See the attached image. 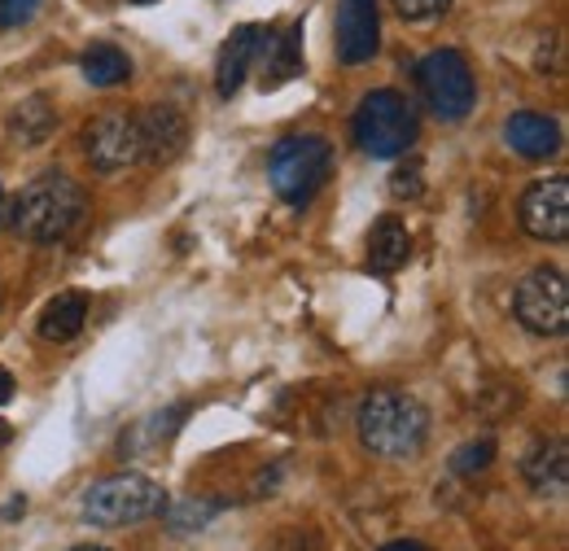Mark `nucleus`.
Segmentation results:
<instances>
[{
    "label": "nucleus",
    "instance_id": "obj_1",
    "mask_svg": "<svg viewBox=\"0 0 569 551\" xmlns=\"http://www.w3.org/2000/svg\"><path fill=\"white\" fill-rule=\"evenodd\" d=\"M359 442L381 460H417L429 442V412L403 390H372L356 415Z\"/></svg>",
    "mask_w": 569,
    "mask_h": 551
},
{
    "label": "nucleus",
    "instance_id": "obj_2",
    "mask_svg": "<svg viewBox=\"0 0 569 551\" xmlns=\"http://www.w3.org/2000/svg\"><path fill=\"white\" fill-rule=\"evenodd\" d=\"M83 189L74 184L67 171H44L36 176L18 202H13V232L22 241H36V246H53L62 237H71L74 223L83 219Z\"/></svg>",
    "mask_w": 569,
    "mask_h": 551
},
{
    "label": "nucleus",
    "instance_id": "obj_3",
    "mask_svg": "<svg viewBox=\"0 0 569 551\" xmlns=\"http://www.w3.org/2000/svg\"><path fill=\"white\" fill-rule=\"evenodd\" d=\"M167 512V490L144 478V473H114V478H101L97 485L83 490V521L92 525H137L149 517H162Z\"/></svg>",
    "mask_w": 569,
    "mask_h": 551
},
{
    "label": "nucleus",
    "instance_id": "obj_4",
    "mask_svg": "<svg viewBox=\"0 0 569 551\" xmlns=\"http://www.w3.org/2000/svg\"><path fill=\"white\" fill-rule=\"evenodd\" d=\"M356 140L372 158H399L417 140V110L408 97L395 88H377L359 101L356 110Z\"/></svg>",
    "mask_w": 569,
    "mask_h": 551
},
{
    "label": "nucleus",
    "instance_id": "obj_5",
    "mask_svg": "<svg viewBox=\"0 0 569 551\" xmlns=\"http://www.w3.org/2000/svg\"><path fill=\"white\" fill-rule=\"evenodd\" d=\"M329 167H333V149L325 137H284L268 158V180L281 202L302 207L329 180Z\"/></svg>",
    "mask_w": 569,
    "mask_h": 551
},
{
    "label": "nucleus",
    "instance_id": "obj_6",
    "mask_svg": "<svg viewBox=\"0 0 569 551\" xmlns=\"http://www.w3.org/2000/svg\"><path fill=\"white\" fill-rule=\"evenodd\" d=\"M417 83H421V97H426V106L433 110V119H442V123L469 119V110L478 101L473 70H469V62L456 49H433V53H426L421 67H417Z\"/></svg>",
    "mask_w": 569,
    "mask_h": 551
},
{
    "label": "nucleus",
    "instance_id": "obj_7",
    "mask_svg": "<svg viewBox=\"0 0 569 551\" xmlns=\"http://www.w3.org/2000/svg\"><path fill=\"white\" fill-rule=\"evenodd\" d=\"M517 320L535 338H561L569 329V284L557 268H535L517 284Z\"/></svg>",
    "mask_w": 569,
    "mask_h": 551
},
{
    "label": "nucleus",
    "instance_id": "obj_8",
    "mask_svg": "<svg viewBox=\"0 0 569 551\" xmlns=\"http://www.w3.org/2000/svg\"><path fill=\"white\" fill-rule=\"evenodd\" d=\"M83 153L101 176L128 171L132 162H141V119L128 110H106L88 123L83 132Z\"/></svg>",
    "mask_w": 569,
    "mask_h": 551
},
{
    "label": "nucleus",
    "instance_id": "obj_9",
    "mask_svg": "<svg viewBox=\"0 0 569 551\" xmlns=\"http://www.w3.org/2000/svg\"><path fill=\"white\" fill-rule=\"evenodd\" d=\"M521 228L535 237V241H566L569 237V184L566 176H552V180H539L521 193V207H517Z\"/></svg>",
    "mask_w": 569,
    "mask_h": 551
},
{
    "label": "nucleus",
    "instance_id": "obj_10",
    "mask_svg": "<svg viewBox=\"0 0 569 551\" xmlns=\"http://www.w3.org/2000/svg\"><path fill=\"white\" fill-rule=\"evenodd\" d=\"M381 44V4L377 0H338V62L359 67Z\"/></svg>",
    "mask_w": 569,
    "mask_h": 551
},
{
    "label": "nucleus",
    "instance_id": "obj_11",
    "mask_svg": "<svg viewBox=\"0 0 569 551\" xmlns=\"http://www.w3.org/2000/svg\"><path fill=\"white\" fill-rule=\"evenodd\" d=\"M141 119V158L149 167H167L189 144V119L176 106H149Z\"/></svg>",
    "mask_w": 569,
    "mask_h": 551
},
{
    "label": "nucleus",
    "instance_id": "obj_12",
    "mask_svg": "<svg viewBox=\"0 0 569 551\" xmlns=\"http://www.w3.org/2000/svg\"><path fill=\"white\" fill-rule=\"evenodd\" d=\"M263 36H268V27L250 22V27H237V31L223 40L219 62H214V88H219V97H232V92L246 83V74H250L254 62H259V44H263Z\"/></svg>",
    "mask_w": 569,
    "mask_h": 551
},
{
    "label": "nucleus",
    "instance_id": "obj_13",
    "mask_svg": "<svg viewBox=\"0 0 569 551\" xmlns=\"http://www.w3.org/2000/svg\"><path fill=\"white\" fill-rule=\"evenodd\" d=\"M259 83L263 88H281L293 74H302V22H293L284 36L268 27L263 44H259Z\"/></svg>",
    "mask_w": 569,
    "mask_h": 551
},
{
    "label": "nucleus",
    "instance_id": "obj_14",
    "mask_svg": "<svg viewBox=\"0 0 569 551\" xmlns=\"http://www.w3.org/2000/svg\"><path fill=\"white\" fill-rule=\"evenodd\" d=\"M503 137L512 144V153H521V158H530V162L552 158V153L561 149V128H557V119H548V114H539V110L512 114L508 128H503Z\"/></svg>",
    "mask_w": 569,
    "mask_h": 551
},
{
    "label": "nucleus",
    "instance_id": "obj_15",
    "mask_svg": "<svg viewBox=\"0 0 569 551\" xmlns=\"http://www.w3.org/2000/svg\"><path fill=\"white\" fill-rule=\"evenodd\" d=\"M9 140L18 144V149H36V144H44V140L53 137V128H58V110H53V101L44 97V92H31V97H22L13 110H9Z\"/></svg>",
    "mask_w": 569,
    "mask_h": 551
},
{
    "label": "nucleus",
    "instance_id": "obj_16",
    "mask_svg": "<svg viewBox=\"0 0 569 551\" xmlns=\"http://www.w3.org/2000/svg\"><path fill=\"white\" fill-rule=\"evenodd\" d=\"M408 259H412V232H408V223L399 214L377 219V228L368 232V263H372V272L381 276L399 272Z\"/></svg>",
    "mask_w": 569,
    "mask_h": 551
},
{
    "label": "nucleus",
    "instance_id": "obj_17",
    "mask_svg": "<svg viewBox=\"0 0 569 551\" xmlns=\"http://www.w3.org/2000/svg\"><path fill=\"white\" fill-rule=\"evenodd\" d=\"M521 473H526V482H530V490H535V494L561 499V494H566V485H569L566 442H561V438H552V442H539V447L526 455Z\"/></svg>",
    "mask_w": 569,
    "mask_h": 551
},
{
    "label": "nucleus",
    "instance_id": "obj_18",
    "mask_svg": "<svg viewBox=\"0 0 569 551\" xmlns=\"http://www.w3.org/2000/svg\"><path fill=\"white\" fill-rule=\"evenodd\" d=\"M79 70H83V79H88L92 88H114V83L132 79V58H128L119 44L97 40V44H88V49H83Z\"/></svg>",
    "mask_w": 569,
    "mask_h": 551
},
{
    "label": "nucleus",
    "instance_id": "obj_19",
    "mask_svg": "<svg viewBox=\"0 0 569 551\" xmlns=\"http://www.w3.org/2000/svg\"><path fill=\"white\" fill-rule=\"evenodd\" d=\"M83 320H88V298L83 293H58L40 315V338L44 342H71L83 333Z\"/></svg>",
    "mask_w": 569,
    "mask_h": 551
},
{
    "label": "nucleus",
    "instance_id": "obj_20",
    "mask_svg": "<svg viewBox=\"0 0 569 551\" xmlns=\"http://www.w3.org/2000/svg\"><path fill=\"white\" fill-rule=\"evenodd\" d=\"M214 512H219V503H198V499H184V503L171 512V530H176V534L207 530V521H211Z\"/></svg>",
    "mask_w": 569,
    "mask_h": 551
},
{
    "label": "nucleus",
    "instance_id": "obj_21",
    "mask_svg": "<svg viewBox=\"0 0 569 551\" xmlns=\"http://www.w3.org/2000/svg\"><path fill=\"white\" fill-rule=\"evenodd\" d=\"M491 460H496V442H491V438H482V442L460 447V451L451 455V469H456L460 478H469V473H482Z\"/></svg>",
    "mask_w": 569,
    "mask_h": 551
},
{
    "label": "nucleus",
    "instance_id": "obj_22",
    "mask_svg": "<svg viewBox=\"0 0 569 551\" xmlns=\"http://www.w3.org/2000/svg\"><path fill=\"white\" fill-rule=\"evenodd\" d=\"M447 4L451 0H395V9H399L403 22H433V18L447 13Z\"/></svg>",
    "mask_w": 569,
    "mask_h": 551
},
{
    "label": "nucleus",
    "instance_id": "obj_23",
    "mask_svg": "<svg viewBox=\"0 0 569 551\" xmlns=\"http://www.w3.org/2000/svg\"><path fill=\"white\" fill-rule=\"evenodd\" d=\"M390 193H395V198H408V202H412V198H421V193H426V184H421V167H417V162H408L403 171H395Z\"/></svg>",
    "mask_w": 569,
    "mask_h": 551
},
{
    "label": "nucleus",
    "instance_id": "obj_24",
    "mask_svg": "<svg viewBox=\"0 0 569 551\" xmlns=\"http://www.w3.org/2000/svg\"><path fill=\"white\" fill-rule=\"evenodd\" d=\"M40 9V0H0V27H22L31 22Z\"/></svg>",
    "mask_w": 569,
    "mask_h": 551
},
{
    "label": "nucleus",
    "instance_id": "obj_25",
    "mask_svg": "<svg viewBox=\"0 0 569 551\" xmlns=\"http://www.w3.org/2000/svg\"><path fill=\"white\" fill-rule=\"evenodd\" d=\"M22 512H27V499H22V494L4 503V521H13V517H22Z\"/></svg>",
    "mask_w": 569,
    "mask_h": 551
},
{
    "label": "nucleus",
    "instance_id": "obj_26",
    "mask_svg": "<svg viewBox=\"0 0 569 551\" xmlns=\"http://www.w3.org/2000/svg\"><path fill=\"white\" fill-rule=\"evenodd\" d=\"M9 399H13V377H9L4 368H0V408H4Z\"/></svg>",
    "mask_w": 569,
    "mask_h": 551
},
{
    "label": "nucleus",
    "instance_id": "obj_27",
    "mask_svg": "<svg viewBox=\"0 0 569 551\" xmlns=\"http://www.w3.org/2000/svg\"><path fill=\"white\" fill-rule=\"evenodd\" d=\"M381 551H426L421 543H412V539H399V543H386Z\"/></svg>",
    "mask_w": 569,
    "mask_h": 551
},
{
    "label": "nucleus",
    "instance_id": "obj_28",
    "mask_svg": "<svg viewBox=\"0 0 569 551\" xmlns=\"http://www.w3.org/2000/svg\"><path fill=\"white\" fill-rule=\"evenodd\" d=\"M4 442H9V424L0 420V447H4Z\"/></svg>",
    "mask_w": 569,
    "mask_h": 551
},
{
    "label": "nucleus",
    "instance_id": "obj_29",
    "mask_svg": "<svg viewBox=\"0 0 569 551\" xmlns=\"http://www.w3.org/2000/svg\"><path fill=\"white\" fill-rule=\"evenodd\" d=\"M71 551H110V548H92V543H83V548H71Z\"/></svg>",
    "mask_w": 569,
    "mask_h": 551
},
{
    "label": "nucleus",
    "instance_id": "obj_30",
    "mask_svg": "<svg viewBox=\"0 0 569 551\" xmlns=\"http://www.w3.org/2000/svg\"><path fill=\"white\" fill-rule=\"evenodd\" d=\"M0 223H4V189H0Z\"/></svg>",
    "mask_w": 569,
    "mask_h": 551
},
{
    "label": "nucleus",
    "instance_id": "obj_31",
    "mask_svg": "<svg viewBox=\"0 0 569 551\" xmlns=\"http://www.w3.org/2000/svg\"><path fill=\"white\" fill-rule=\"evenodd\" d=\"M132 4H153V0H132Z\"/></svg>",
    "mask_w": 569,
    "mask_h": 551
}]
</instances>
